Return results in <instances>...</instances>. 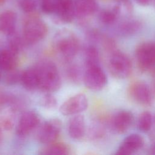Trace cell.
I'll use <instances>...</instances> for the list:
<instances>
[{"label": "cell", "instance_id": "19", "mask_svg": "<svg viewBox=\"0 0 155 155\" xmlns=\"http://www.w3.org/2000/svg\"><path fill=\"white\" fill-rule=\"evenodd\" d=\"M41 150L40 154L44 155H67L71 149L68 145L63 142H53L47 145Z\"/></svg>", "mask_w": 155, "mask_h": 155}, {"label": "cell", "instance_id": "28", "mask_svg": "<svg viewBox=\"0 0 155 155\" xmlns=\"http://www.w3.org/2000/svg\"><path fill=\"white\" fill-rule=\"evenodd\" d=\"M20 7L24 12L30 13L35 10L36 4L33 0H21Z\"/></svg>", "mask_w": 155, "mask_h": 155}, {"label": "cell", "instance_id": "10", "mask_svg": "<svg viewBox=\"0 0 155 155\" xmlns=\"http://www.w3.org/2000/svg\"><path fill=\"white\" fill-rule=\"evenodd\" d=\"M129 94L131 98L137 104L148 106L152 102V94L149 86L145 82L136 81L133 83L129 88Z\"/></svg>", "mask_w": 155, "mask_h": 155}, {"label": "cell", "instance_id": "2", "mask_svg": "<svg viewBox=\"0 0 155 155\" xmlns=\"http://www.w3.org/2000/svg\"><path fill=\"white\" fill-rule=\"evenodd\" d=\"M54 49L66 59L73 58L78 53L80 42L77 36L68 30H61L53 38Z\"/></svg>", "mask_w": 155, "mask_h": 155}, {"label": "cell", "instance_id": "3", "mask_svg": "<svg viewBox=\"0 0 155 155\" xmlns=\"http://www.w3.org/2000/svg\"><path fill=\"white\" fill-rule=\"evenodd\" d=\"M47 32V24L41 19L33 17L25 22L22 37L25 44H33L43 39Z\"/></svg>", "mask_w": 155, "mask_h": 155}, {"label": "cell", "instance_id": "9", "mask_svg": "<svg viewBox=\"0 0 155 155\" xmlns=\"http://www.w3.org/2000/svg\"><path fill=\"white\" fill-rule=\"evenodd\" d=\"M40 117L35 111L24 112L20 117L16 127V134L19 137H25L33 131L39 124Z\"/></svg>", "mask_w": 155, "mask_h": 155}, {"label": "cell", "instance_id": "5", "mask_svg": "<svg viewBox=\"0 0 155 155\" xmlns=\"http://www.w3.org/2000/svg\"><path fill=\"white\" fill-rule=\"evenodd\" d=\"M135 56L139 68L142 71L155 70V42L147 41L137 45Z\"/></svg>", "mask_w": 155, "mask_h": 155}, {"label": "cell", "instance_id": "13", "mask_svg": "<svg viewBox=\"0 0 155 155\" xmlns=\"http://www.w3.org/2000/svg\"><path fill=\"white\" fill-rule=\"evenodd\" d=\"M18 54L8 44L0 46V70L7 72L15 69L18 64Z\"/></svg>", "mask_w": 155, "mask_h": 155}, {"label": "cell", "instance_id": "6", "mask_svg": "<svg viewBox=\"0 0 155 155\" xmlns=\"http://www.w3.org/2000/svg\"><path fill=\"white\" fill-rule=\"evenodd\" d=\"M132 62L124 53L115 51L109 61V69L112 75L117 79L128 78L132 71Z\"/></svg>", "mask_w": 155, "mask_h": 155}, {"label": "cell", "instance_id": "26", "mask_svg": "<svg viewBox=\"0 0 155 155\" xmlns=\"http://www.w3.org/2000/svg\"><path fill=\"white\" fill-rule=\"evenodd\" d=\"M21 72L16 71L15 69L7 71V74L5 77V81L8 84H15L20 82Z\"/></svg>", "mask_w": 155, "mask_h": 155}, {"label": "cell", "instance_id": "4", "mask_svg": "<svg viewBox=\"0 0 155 155\" xmlns=\"http://www.w3.org/2000/svg\"><path fill=\"white\" fill-rule=\"evenodd\" d=\"M83 81L85 85L93 91L102 90L108 82L107 75L99 64H85Z\"/></svg>", "mask_w": 155, "mask_h": 155}, {"label": "cell", "instance_id": "17", "mask_svg": "<svg viewBox=\"0 0 155 155\" xmlns=\"http://www.w3.org/2000/svg\"><path fill=\"white\" fill-rule=\"evenodd\" d=\"M20 82L28 90L39 89V79L35 66L21 71Z\"/></svg>", "mask_w": 155, "mask_h": 155}, {"label": "cell", "instance_id": "24", "mask_svg": "<svg viewBox=\"0 0 155 155\" xmlns=\"http://www.w3.org/2000/svg\"><path fill=\"white\" fill-rule=\"evenodd\" d=\"M41 104L45 108L52 110L56 107L58 102L56 97L50 93H47L42 97Z\"/></svg>", "mask_w": 155, "mask_h": 155}, {"label": "cell", "instance_id": "30", "mask_svg": "<svg viewBox=\"0 0 155 155\" xmlns=\"http://www.w3.org/2000/svg\"><path fill=\"white\" fill-rule=\"evenodd\" d=\"M150 153L151 154H155V143L151 147L150 150Z\"/></svg>", "mask_w": 155, "mask_h": 155}, {"label": "cell", "instance_id": "21", "mask_svg": "<svg viewBox=\"0 0 155 155\" xmlns=\"http://www.w3.org/2000/svg\"><path fill=\"white\" fill-rule=\"evenodd\" d=\"M120 10L116 6L110 10H104L99 14V20L105 25H111L116 22L119 16Z\"/></svg>", "mask_w": 155, "mask_h": 155}, {"label": "cell", "instance_id": "11", "mask_svg": "<svg viewBox=\"0 0 155 155\" xmlns=\"http://www.w3.org/2000/svg\"><path fill=\"white\" fill-rule=\"evenodd\" d=\"M143 144L144 139L142 136L136 133L131 134L125 137L116 154L119 155L132 154L141 149Z\"/></svg>", "mask_w": 155, "mask_h": 155}, {"label": "cell", "instance_id": "14", "mask_svg": "<svg viewBox=\"0 0 155 155\" xmlns=\"http://www.w3.org/2000/svg\"><path fill=\"white\" fill-rule=\"evenodd\" d=\"M54 13L63 22H71L76 14L74 4L71 0H59Z\"/></svg>", "mask_w": 155, "mask_h": 155}, {"label": "cell", "instance_id": "7", "mask_svg": "<svg viewBox=\"0 0 155 155\" xmlns=\"http://www.w3.org/2000/svg\"><path fill=\"white\" fill-rule=\"evenodd\" d=\"M61 130V120L58 118L50 119L41 127L38 133V140L45 145L53 143L59 136Z\"/></svg>", "mask_w": 155, "mask_h": 155}, {"label": "cell", "instance_id": "31", "mask_svg": "<svg viewBox=\"0 0 155 155\" xmlns=\"http://www.w3.org/2000/svg\"><path fill=\"white\" fill-rule=\"evenodd\" d=\"M1 136H2V133H1V129H0V140H1Z\"/></svg>", "mask_w": 155, "mask_h": 155}, {"label": "cell", "instance_id": "20", "mask_svg": "<svg viewBox=\"0 0 155 155\" xmlns=\"http://www.w3.org/2000/svg\"><path fill=\"white\" fill-rule=\"evenodd\" d=\"M141 24L139 21L134 19L126 21L119 27L118 31L120 35L129 36L137 33L140 29Z\"/></svg>", "mask_w": 155, "mask_h": 155}, {"label": "cell", "instance_id": "32", "mask_svg": "<svg viewBox=\"0 0 155 155\" xmlns=\"http://www.w3.org/2000/svg\"><path fill=\"white\" fill-rule=\"evenodd\" d=\"M153 2H154V5H155V0H154Z\"/></svg>", "mask_w": 155, "mask_h": 155}, {"label": "cell", "instance_id": "12", "mask_svg": "<svg viewBox=\"0 0 155 155\" xmlns=\"http://www.w3.org/2000/svg\"><path fill=\"white\" fill-rule=\"evenodd\" d=\"M134 116L128 110H122L116 113L111 120L113 129L118 134L125 133L132 126Z\"/></svg>", "mask_w": 155, "mask_h": 155}, {"label": "cell", "instance_id": "1", "mask_svg": "<svg viewBox=\"0 0 155 155\" xmlns=\"http://www.w3.org/2000/svg\"><path fill=\"white\" fill-rule=\"evenodd\" d=\"M35 67L39 79V89L46 93H51L60 88L61 76L54 62L49 60H43L35 65Z\"/></svg>", "mask_w": 155, "mask_h": 155}, {"label": "cell", "instance_id": "15", "mask_svg": "<svg viewBox=\"0 0 155 155\" xmlns=\"http://www.w3.org/2000/svg\"><path fill=\"white\" fill-rule=\"evenodd\" d=\"M69 136L73 139H81L85 133V119L82 115L78 114L73 116L68 125Z\"/></svg>", "mask_w": 155, "mask_h": 155}, {"label": "cell", "instance_id": "34", "mask_svg": "<svg viewBox=\"0 0 155 155\" xmlns=\"http://www.w3.org/2000/svg\"><path fill=\"white\" fill-rule=\"evenodd\" d=\"M154 122H155V116H154Z\"/></svg>", "mask_w": 155, "mask_h": 155}, {"label": "cell", "instance_id": "25", "mask_svg": "<svg viewBox=\"0 0 155 155\" xmlns=\"http://www.w3.org/2000/svg\"><path fill=\"white\" fill-rule=\"evenodd\" d=\"M59 0H42L41 8L42 10L47 14L54 13Z\"/></svg>", "mask_w": 155, "mask_h": 155}, {"label": "cell", "instance_id": "29", "mask_svg": "<svg viewBox=\"0 0 155 155\" xmlns=\"http://www.w3.org/2000/svg\"><path fill=\"white\" fill-rule=\"evenodd\" d=\"M139 5L142 6H146L149 5L154 0H135Z\"/></svg>", "mask_w": 155, "mask_h": 155}, {"label": "cell", "instance_id": "8", "mask_svg": "<svg viewBox=\"0 0 155 155\" xmlns=\"http://www.w3.org/2000/svg\"><path fill=\"white\" fill-rule=\"evenodd\" d=\"M88 105L87 96L84 94L78 93L67 99L61 105L59 111L64 116L76 115L85 111Z\"/></svg>", "mask_w": 155, "mask_h": 155}, {"label": "cell", "instance_id": "16", "mask_svg": "<svg viewBox=\"0 0 155 155\" xmlns=\"http://www.w3.org/2000/svg\"><path fill=\"white\" fill-rule=\"evenodd\" d=\"M16 15L14 12H3L0 14V31L7 36L14 33L16 32Z\"/></svg>", "mask_w": 155, "mask_h": 155}, {"label": "cell", "instance_id": "27", "mask_svg": "<svg viewBox=\"0 0 155 155\" xmlns=\"http://www.w3.org/2000/svg\"><path fill=\"white\" fill-rule=\"evenodd\" d=\"M81 70L76 65L70 66L67 71V73L70 79L74 82H78L81 76Z\"/></svg>", "mask_w": 155, "mask_h": 155}, {"label": "cell", "instance_id": "33", "mask_svg": "<svg viewBox=\"0 0 155 155\" xmlns=\"http://www.w3.org/2000/svg\"><path fill=\"white\" fill-rule=\"evenodd\" d=\"M1 71V70H0ZM1 73H0V79H1Z\"/></svg>", "mask_w": 155, "mask_h": 155}, {"label": "cell", "instance_id": "23", "mask_svg": "<svg viewBox=\"0 0 155 155\" xmlns=\"http://www.w3.org/2000/svg\"><path fill=\"white\" fill-rule=\"evenodd\" d=\"M85 64H99V54L97 49L93 45L88 46L85 51Z\"/></svg>", "mask_w": 155, "mask_h": 155}, {"label": "cell", "instance_id": "22", "mask_svg": "<svg viewBox=\"0 0 155 155\" xmlns=\"http://www.w3.org/2000/svg\"><path fill=\"white\" fill-rule=\"evenodd\" d=\"M153 124V117L149 111H143L139 116L137 120V128L143 133L150 130Z\"/></svg>", "mask_w": 155, "mask_h": 155}, {"label": "cell", "instance_id": "18", "mask_svg": "<svg viewBox=\"0 0 155 155\" xmlns=\"http://www.w3.org/2000/svg\"><path fill=\"white\" fill-rule=\"evenodd\" d=\"M74 4L76 13L81 17L91 15L97 8L95 0H76Z\"/></svg>", "mask_w": 155, "mask_h": 155}]
</instances>
